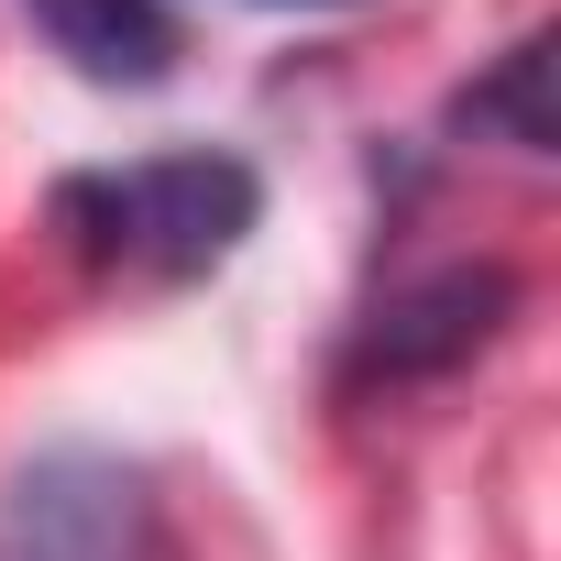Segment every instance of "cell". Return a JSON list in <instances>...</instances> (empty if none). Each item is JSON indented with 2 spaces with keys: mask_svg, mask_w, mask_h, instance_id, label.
I'll list each match as a JSON object with an SVG mask.
<instances>
[{
  "mask_svg": "<svg viewBox=\"0 0 561 561\" xmlns=\"http://www.w3.org/2000/svg\"><path fill=\"white\" fill-rule=\"evenodd\" d=\"M23 23L100 89H154L176 67V23L165 0H23Z\"/></svg>",
  "mask_w": 561,
  "mask_h": 561,
  "instance_id": "277c9868",
  "label": "cell"
},
{
  "mask_svg": "<svg viewBox=\"0 0 561 561\" xmlns=\"http://www.w3.org/2000/svg\"><path fill=\"white\" fill-rule=\"evenodd\" d=\"M0 561H165L154 506L100 451H45L0 495Z\"/></svg>",
  "mask_w": 561,
  "mask_h": 561,
  "instance_id": "7a4b0ae2",
  "label": "cell"
},
{
  "mask_svg": "<svg viewBox=\"0 0 561 561\" xmlns=\"http://www.w3.org/2000/svg\"><path fill=\"white\" fill-rule=\"evenodd\" d=\"M539 78H550V45L528 34V45H506V56H495V78L462 100V122H473V133H495V144H517V154H550V111H539Z\"/></svg>",
  "mask_w": 561,
  "mask_h": 561,
  "instance_id": "5b68a950",
  "label": "cell"
},
{
  "mask_svg": "<svg viewBox=\"0 0 561 561\" xmlns=\"http://www.w3.org/2000/svg\"><path fill=\"white\" fill-rule=\"evenodd\" d=\"M264 220V176L220 144L198 154H144V165H100V176H67L56 187V231L89 253V264H122V275H209L242 253V231Z\"/></svg>",
  "mask_w": 561,
  "mask_h": 561,
  "instance_id": "6da1fadb",
  "label": "cell"
},
{
  "mask_svg": "<svg viewBox=\"0 0 561 561\" xmlns=\"http://www.w3.org/2000/svg\"><path fill=\"white\" fill-rule=\"evenodd\" d=\"M264 12H331V0H264Z\"/></svg>",
  "mask_w": 561,
  "mask_h": 561,
  "instance_id": "8992f818",
  "label": "cell"
},
{
  "mask_svg": "<svg viewBox=\"0 0 561 561\" xmlns=\"http://www.w3.org/2000/svg\"><path fill=\"white\" fill-rule=\"evenodd\" d=\"M506 309H517V275H506V264H451V275L408 287V298L375 320L364 364H386V375H440V364L484 353V342L506 331Z\"/></svg>",
  "mask_w": 561,
  "mask_h": 561,
  "instance_id": "3957f363",
  "label": "cell"
}]
</instances>
